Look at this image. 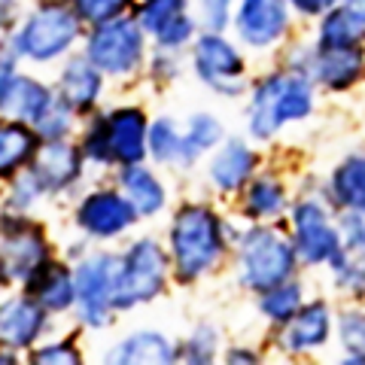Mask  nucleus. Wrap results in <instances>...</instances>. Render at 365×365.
<instances>
[{
	"mask_svg": "<svg viewBox=\"0 0 365 365\" xmlns=\"http://www.w3.org/2000/svg\"><path fill=\"white\" fill-rule=\"evenodd\" d=\"M350 4H353V6H356V9H359V13L365 16V0H350Z\"/></svg>",
	"mask_w": 365,
	"mask_h": 365,
	"instance_id": "43",
	"label": "nucleus"
},
{
	"mask_svg": "<svg viewBox=\"0 0 365 365\" xmlns=\"http://www.w3.org/2000/svg\"><path fill=\"white\" fill-rule=\"evenodd\" d=\"M49 326V311L34 299V295L21 292L16 299L4 302L0 311V341L4 350H34L37 338Z\"/></svg>",
	"mask_w": 365,
	"mask_h": 365,
	"instance_id": "16",
	"label": "nucleus"
},
{
	"mask_svg": "<svg viewBox=\"0 0 365 365\" xmlns=\"http://www.w3.org/2000/svg\"><path fill=\"white\" fill-rule=\"evenodd\" d=\"M104 79H107L104 71H101L86 52L71 55L58 73L55 91H58V98L76 113V116H91L101 95H104Z\"/></svg>",
	"mask_w": 365,
	"mask_h": 365,
	"instance_id": "15",
	"label": "nucleus"
},
{
	"mask_svg": "<svg viewBox=\"0 0 365 365\" xmlns=\"http://www.w3.org/2000/svg\"><path fill=\"white\" fill-rule=\"evenodd\" d=\"M289 210V198H287V186L271 177V174H259L247 182L244 189V213L256 222H268L277 220Z\"/></svg>",
	"mask_w": 365,
	"mask_h": 365,
	"instance_id": "28",
	"label": "nucleus"
},
{
	"mask_svg": "<svg viewBox=\"0 0 365 365\" xmlns=\"http://www.w3.org/2000/svg\"><path fill=\"white\" fill-rule=\"evenodd\" d=\"M259 314L268 319L271 326L283 329L289 319L302 311L304 304V292H302V283L299 280H287L280 287H271L265 292H259Z\"/></svg>",
	"mask_w": 365,
	"mask_h": 365,
	"instance_id": "30",
	"label": "nucleus"
},
{
	"mask_svg": "<svg viewBox=\"0 0 365 365\" xmlns=\"http://www.w3.org/2000/svg\"><path fill=\"white\" fill-rule=\"evenodd\" d=\"M146 37L137 16H119L101 25H91L86 34V55L95 61L104 76L125 79L134 76L146 61Z\"/></svg>",
	"mask_w": 365,
	"mask_h": 365,
	"instance_id": "6",
	"label": "nucleus"
},
{
	"mask_svg": "<svg viewBox=\"0 0 365 365\" xmlns=\"http://www.w3.org/2000/svg\"><path fill=\"white\" fill-rule=\"evenodd\" d=\"M170 274V253L155 237H137L119 259L116 287H113V307L131 311V307L150 304L165 292Z\"/></svg>",
	"mask_w": 365,
	"mask_h": 365,
	"instance_id": "5",
	"label": "nucleus"
},
{
	"mask_svg": "<svg viewBox=\"0 0 365 365\" xmlns=\"http://www.w3.org/2000/svg\"><path fill=\"white\" fill-rule=\"evenodd\" d=\"M307 73L317 86L329 91H347L365 76V52L362 46H341V49H317L314 46Z\"/></svg>",
	"mask_w": 365,
	"mask_h": 365,
	"instance_id": "18",
	"label": "nucleus"
},
{
	"mask_svg": "<svg viewBox=\"0 0 365 365\" xmlns=\"http://www.w3.org/2000/svg\"><path fill=\"white\" fill-rule=\"evenodd\" d=\"M76 228L83 232V237L91 241H113L122 237L128 228L140 220L137 207L128 201L122 189H95L79 201V207L73 213Z\"/></svg>",
	"mask_w": 365,
	"mask_h": 365,
	"instance_id": "11",
	"label": "nucleus"
},
{
	"mask_svg": "<svg viewBox=\"0 0 365 365\" xmlns=\"http://www.w3.org/2000/svg\"><path fill=\"white\" fill-rule=\"evenodd\" d=\"M83 155L88 165H101V168H110L116 165L113 162V150H110V125H107V113H91V119L86 125V134L83 140Z\"/></svg>",
	"mask_w": 365,
	"mask_h": 365,
	"instance_id": "33",
	"label": "nucleus"
},
{
	"mask_svg": "<svg viewBox=\"0 0 365 365\" xmlns=\"http://www.w3.org/2000/svg\"><path fill=\"white\" fill-rule=\"evenodd\" d=\"M58 101V91L49 88L46 83L34 76H16L13 88L6 95H0V107H4L6 119H21L28 125H37L46 113L52 110V104Z\"/></svg>",
	"mask_w": 365,
	"mask_h": 365,
	"instance_id": "23",
	"label": "nucleus"
},
{
	"mask_svg": "<svg viewBox=\"0 0 365 365\" xmlns=\"http://www.w3.org/2000/svg\"><path fill=\"white\" fill-rule=\"evenodd\" d=\"M9 4H16V0H4V9H6V6H9Z\"/></svg>",
	"mask_w": 365,
	"mask_h": 365,
	"instance_id": "44",
	"label": "nucleus"
},
{
	"mask_svg": "<svg viewBox=\"0 0 365 365\" xmlns=\"http://www.w3.org/2000/svg\"><path fill=\"white\" fill-rule=\"evenodd\" d=\"M73 125H76V113L58 98L52 104V110L46 113V116L34 125V128H37V134L43 137V140H64V137H71Z\"/></svg>",
	"mask_w": 365,
	"mask_h": 365,
	"instance_id": "37",
	"label": "nucleus"
},
{
	"mask_svg": "<svg viewBox=\"0 0 365 365\" xmlns=\"http://www.w3.org/2000/svg\"><path fill=\"white\" fill-rule=\"evenodd\" d=\"M180 359V347L170 341L168 335L155 332V329H140V332L125 335L119 344H113L107 350L104 362H116V365H168Z\"/></svg>",
	"mask_w": 365,
	"mask_h": 365,
	"instance_id": "22",
	"label": "nucleus"
},
{
	"mask_svg": "<svg viewBox=\"0 0 365 365\" xmlns=\"http://www.w3.org/2000/svg\"><path fill=\"white\" fill-rule=\"evenodd\" d=\"M338 228L344 235L347 250L365 253V210H338Z\"/></svg>",
	"mask_w": 365,
	"mask_h": 365,
	"instance_id": "40",
	"label": "nucleus"
},
{
	"mask_svg": "<svg viewBox=\"0 0 365 365\" xmlns=\"http://www.w3.org/2000/svg\"><path fill=\"white\" fill-rule=\"evenodd\" d=\"M86 165L88 162L83 155V146H76L64 137V140H43L28 170L37 177L46 195H61V192L73 189L83 180Z\"/></svg>",
	"mask_w": 365,
	"mask_h": 365,
	"instance_id": "14",
	"label": "nucleus"
},
{
	"mask_svg": "<svg viewBox=\"0 0 365 365\" xmlns=\"http://www.w3.org/2000/svg\"><path fill=\"white\" fill-rule=\"evenodd\" d=\"M71 6L86 25H101V21L125 16L134 6V0H71Z\"/></svg>",
	"mask_w": 365,
	"mask_h": 365,
	"instance_id": "36",
	"label": "nucleus"
},
{
	"mask_svg": "<svg viewBox=\"0 0 365 365\" xmlns=\"http://www.w3.org/2000/svg\"><path fill=\"white\" fill-rule=\"evenodd\" d=\"M225 225L207 204H182L168 228L170 274L177 283H198L225 256Z\"/></svg>",
	"mask_w": 365,
	"mask_h": 365,
	"instance_id": "1",
	"label": "nucleus"
},
{
	"mask_svg": "<svg viewBox=\"0 0 365 365\" xmlns=\"http://www.w3.org/2000/svg\"><path fill=\"white\" fill-rule=\"evenodd\" d=\"M314 79L299 67H283L262 76L250 91L247 131L253 140H271L287 125L302 122L314 110Z\"/></svg>",
	"mask_w": 365,
	"mask_h": 365,
	"instance_id": "2",
	"label": "nucleus"
},
{
	"mask_svg": "<svg viewBox=\"0 0 365 365\" xmlns=\"http://www.w3.org/2000/svg\"><path fill=\"white\" fill-rule=\"evenodd\" d=\"M119 189L128 195V201L137 207V213H140V220H153V216H158L165 210L168 204V192H165V182L155 177L153 168H146L143 162L137 165H122L119 168Z\"/></svg>",
	"mask_w": 365,
	"mask_h": 365,
	"instance_id": "24",
	"label": "nucleus"
},
{
	"mask_svg": "<svg viewBox=\"0 0 365 365\" xmlns=\"http://www.w3.org/2000/svg\"><path fill=\"white\" fill-rule=\"evenodd\" d=\"M332 311L323 299L304 302L302 311L295 314L287 326L280 329V347L287 353H307L319 350L332 335Z\"/></svg>",
	"mask_w": 365,
	"mask_h": 365,
	"instance_id": "20",
	"label": "nucleus"
},
{
	"mask_svg": "<svg viewBox=\"0 0 365 365\" xmlns=\"http://www.w3.org/2000/svg\"><path fill=\"white\" fill-rule=\"evenodd\" d=\"M292 241L304 265H332L344 253V235L332 222L329 207L317 198H302L289 207Z\"/></svg>",
	"mask_w": 365,
	"mask_h": 365,
	"instance_id": "9",
	"label": "nucleus"
},
{
	"mask_svg": "<svg viewBox=\"0 0 365 365\" xmlns=\"http://www.w3.org/2000/svg\"><path fill=\"white\" fill-rule=\"evenodd\" d=\"M225 362H259V356L253 350H247V347H232L225 353Z\"/></svg>",
	"mask_w": 365,
	"mask_h": 365,
	"instance_id": "42",
	"label": "nucleus"
},
{
	"mask_svg": "<svg viewBox=\"0 0 365 365\" xmlns=\"http://www.w3.org/2000/svg\"><path fill=\"white\" fill-rule=\"evenodd\" d=\"M259 158L250 150V143L241 137H225L213 150V158L207 165V177L220 192H244L247 182L256 177Z\"/></svg>",
	"mask_w": 365,
	"mask_h": 365,
	"instance_id": "19",
	"label": "nucleus"
},
{
	"mask_svg": "<svg viewBox=\"0 0 365 365\" xmlns=\"http://www.w3.org/2000/svg\"><path fill=\"white\" fill-rule=\"evenodd\" d=\"M237 0H198V25L204 31H225L235 19Z\"/></svg>",
	"mask_w": 365,
	"mask_h": 365,
	"instance_id": "38",
	"label": "nucleus"
},
{
	"mask_svg": "<svg viewBox=\"0 0 365 365\" xmlns=\"http://www.w3.org/2000/svg\"><path fill=\"white\" fill-rule=\"evenodd\" d=\"M192 71L198 83L220 98H241L247 91V64L241 49L222 31H204L192 43Z\"/></svg>",
	"mask_w": 365,
	"mask_h": 365,
	"instance_id": "7",
	"label": "nucleus"
},
{
	"mask_svg": "<svg viewBox=\"0 0 365 365\" xmlns=\"http://www.w3.org/2000/svg\"><path fill=\"white\" fill-rule=\"evenodd\" d=\"M110 125V150L116 168L137 165L150 155V119L140 107H116L107 113Z\"/></svg>",
	"mask_w": 365,
	"mask_h": 365,
	"instance_id": "17",
	"label": "nucleus"
},
{
	"mask_svg": "<svg viewBox=\"0 0 365 365\" xmlns=\"http://www.w3.org/2000/svg\"><path fill=\"white\" fill-rule=\"evenodd\" d=\"M83 25L86 21L79 19V13L71 4L43 0L16 28L9 46H13V52L25 61L52 64V61L64 58L76 46V40L83 37Z\"/></svg>",
	"mask_w": 365,
	"mask_h": 365,
	"instance_id": "4",
	"label": "nucleus"
},
{
	"mask_svg": "<svg viewBox=\"0 0 365 365\" xmlns=\"http://www.w3.org/2000/svg\"><path fill=\"white\" fill-rule=\"evenodd\" d=\"M31 362L34 365H76V362H83V356H79V347L73 341H55V344L34 347Z\"/></svg>",
	"mask_w": 365,
	"mask_h": 365,
	"instance_id": "39",
	"label": "nucleus"
},
{
	"mask_svg": "<svg viewBox=\"0 0 365 365\" xmlns=\"http://www.w3.org/2000/svg\"><path fill=\"white\" fill-rule=\"evenodd\" d=\"M216 353H220V335L207 323L195 326L180 344V359L189 365H207L216 359Z\"/></svg>",
	"mask_w": 365,
	"mask_h": 365,
	"instance_id": "34",
	"label": "nucleus"
},
{
	"mask_svg": "<svg viewBox=\"0 0 365 365\" xmlns=\"http://www.w3.org/2000/svg\"><path fill=\"white\" fill-rule=\"evenodd\" d=\"M365 43V16L353 4H338L319 16L317 25V49H341V46Z\"/></svg>",
	"mask_w": 365,
	"mask_h": 365,
	"instance_id": "26",
	"label": "nucleus"
},
{
	"mask_svg": "<svg viewBox=\"0 0 365 365\" xmlns=\"http://www.w3.org/2000/svg\"><path fill=\"white\" fill-rule=\"evenodd\" d=\"M46 195L43 186L37 182V177L25 168L19 177L9 180V195H6V210H16V213H28L34 204Z\"/></svg>",
	"mask_w": 365,
	"mask_h": 365,
	"instance_id": "35",
	"label": "nucleus"
},
{
	"mask_svg": "<svg viewBox=\"0 0 365 365\" xmlns=\"http://www.w3.org/2000/svg\"><path fill=\"white\" fill-rule=\"evenodd\" d=\"M21 289L34 295L49 314H64L76 307V277L73 268H67L64 262L49 259L43 268H37L21 283Z\"/></svg>",
	"mask_w": 365,
	"mask_h": 365,
	"instance_id": "21",
	"label": "nucleus"
},
{
	"mask_svg": "<svg viewBox=\"0 0 365 365\" xmlns=\"http://www.w3.org/2000/svg\"><path fill=\"white\" fill-rule=\"evenodd\" d=\"M180 153H182V128L177 125V119L158 116L150 125V158L158 165H180Z\"/></svg>",
	"mask_w": 365,
	"mask_h": 365,
	"instance_id": "31",
	"label": "nucleus"
},
{
	"mask_svg": "<svg viewBox=\"0 0 365 365\" xmlns=\"http://www.w3.org/2000/svg\"><path fill=\"white\" fill-rule=\"evenodd\" d=\"M43 143V137L37 134V128L21 119H6L4 128H0V174L9 182L13 177H19L25 170L34 155H37Z\"/></svg>",
	"mask_w": 365,
	"mask_h": 365,
	"instance_id": "25",
	"label": "nucleus"
},
{
	"mask_svg": "<svg viewBox=\"0 0 365 365\" xmlns=\"http://www.w3.org/2000/svg\"><path fill=\"white\" fill-rule=\"evenodd\" d=\"M122 253H88L73 265L76 277V317L86 329H104L116 307H113V287H116Z\"/></svg>",
	"mask_w": 365,
	"mask_h": 365,
	"instance_id": "8",
	"label": "nucleus"
},
{
	"mask_svg": "<svg viewBox=\"0 0 365 365\" xmlns=\"http://www.w3.org/2000/svg\"><path fill=\"white\" fill-rule=\"evenodd\" d=\"M0 268L4 283H25L37 268L52 259V247L46 241L43 228L28 220L25 213L6 210L4 213V237H0Z\"/></svg>",
	"mask_w": 365,
	"mask_h": 365,
	"instance_id": "10",
	"label": "nucleus"
},
{
	"mask_svg": "<svg viewBox=\"0 0 365 365\" xmlns=\"http://www.w3.org/2000/svg\"><path fill=\"white\" fill-rule=\"evenodd\" d=\"M222 140H225L222 122L213 113H192L186 119V128H182L180 168H192L204 153H213Z\"/></svg>",
	"mask_w": 365,
	"mask_h": 365,
	"instance_id": "29",
	"label": "nucleus"
},
{
	"mask_svg": "<svg viewBox=\"0 0 365 365\" xmlns=\"http://www.w3.org/2000/svg\"><path fill=\"white\" fill-rule=\"evenodd\" d=\"M235 253H237V280H241L244 289L256 295L292 280L295 268L302 262L292 237L280 235L277 228L262 225V222L250 225L237 237Z\"/></svg>",
	"mask_w": 365,
	"mask_h": 365,
	"instance_id": "3",
	"label": "nucleus"
},
{
	"mask_svg": "<svg viewBox=\"0 0 365 365\" xmlns=\"http://www.w3.org/2000/svg\"><path fill=\"white\" fill-rule=\"evenodd\" d=\"M292 4L289 0H237L235 34L250 49H271L289 31Z\"/></svg>",
	"mask_w": 365,
	"mask_h": 365,
	"instance_id": "13",
	"label": "nucleus"
},
{
	"mask_svg": "<svg viewBox=\"0 0 365 365\" xmlns=\"http://www.w3.org/2000/svg\"><path fill=\"white\" fill-rule=\"evenodd\" d=\"M338 341L344 347V362L365 365V311L359 307H347L338 317Z\"/></svg>",
	"mask_w": 365,
	"mask_h": 365,
	"instance_id": "32",
	"label": "nucleus"
},
{
	"mask_svg": "<svg viewBox=\"0 0 365 365\" xmlns=\"http://www.w3.org/2000/svg\"><path fill=\"white\" fill-rule=\"evenodd\" d=\"M134 16L162 52H180L195 43L198 19L189 13V0H140Z\"/></svg>",
	"mask_w": 365,
	"mask_h": 365,
	"instance_id": "12",
	"label": "nucleus"
},
{
	"mask_svg": "<svg viewBox=\"0 0 365 365\" xmlns=\"http://www.w3.org/2000/svg\"><path fill=\"white\" fill-rule=\"evenodd\" d=\"M326 201L335 210H365V155H347L329 174Z\"/></svg>",
	"mask_w": 365,
	"mask_h": 365,
	"instance_id": "27",
	"label": "nucleus"
},
{
	"mask_svg": "<svg viewBox=\"0 0 365 365\" xmlns=\"http://www.w3.org/2000/svg\"><path fill=\"white\" fill-rule=\"evenodd\" d=\"M289 4H292V13L307 16V19H317V16L329 13V9L338 6V4H350V0H289Z\"/></svg>",
	"mask_w": 365,
	"mask_h": 365,
	"instance_id": "41",
	"label": "nucleus"
}]
</instances>
